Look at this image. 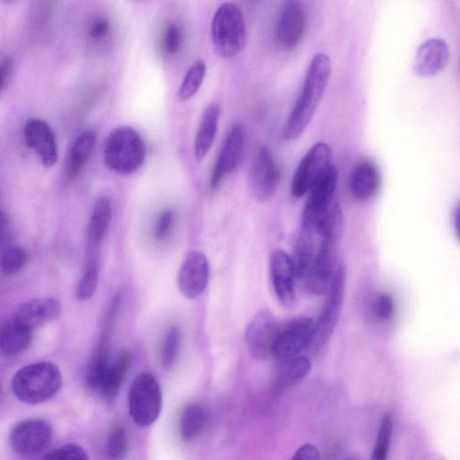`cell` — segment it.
I'll use <instances>...</instances> for the list:
<instances>
[{
  "instance_id": "obj_44",
  "label": "cell",
  "mask_w": 460,
  "mask_h": 460,
  "mask_svg": "<svg viewBox=\"0 0 460 460\" xmlns=\"http://www.w3.org/2000/svg\"><path fill=\"white\" fill-rule=\"evenodd\" d=\"M7 1H11V0H7Z\"/></svg>"
},
{
  "instance_id": "obj_1",
  "label": "cell",
  "mask_w": 460,
  "mask_h": 460,
  "mask_svg": "<svg viewBox=\"0 0 460 460\" xmlns=\"http://www.w3.org/2000/svg\"><path fill=\"white\" fill-rule=\"evenodd\" d=\"M332 72V61L324 53L314 56L304 81L302 92L282 129V138H298L312 120L326 90Z\"/></svg>"
},
{
  "instance_id": "obj_43",
  "label": "cell",
  "mask_w": 460,
  "mask_h": 460,
  "mask_svg": "<svg viewBox=\"0 0 460 460\" xmlns=\"http://www.w3.org/2000/svg\"><path fill=\"white\" fill-rule=\"evenodd\" d=\"M453 226L455 227V232L458 235L459 234V207L456 206L454 209L453 214Z\"/></svg>"
},
{
  "instance_id": "obj_33",
  "label": "cell",
  "mask_w": 460,
  "mask_h": 460,
  "mask_svg": "<svg viewBox=\"0 0 460 460\" xmlns=\"http://www.w3.org/2000/svg\"><path fill=\"white\" fill-rule=\"evenodd\" d=\"M180 341V330L175 326L171 327L165 335L161 353V364L163 367L170 368L173 366L178 355Z\"/></svg>"
},
{
  "instance_id": "obj_27",
  "label": "cell",
  "mask_w": 460,
  "mask_h": 460,
  "mask_svg": "<svg viewBox=\"0 0 460 460\" xmlns=\"http://www.w3.org/2000/svg\"><path fill=\"white\" fill-rule=\"evenodd\" d=\"M108 339L102 337L85 373V380L92 389H100L109 369Z\"/></svg>"
},
{
  "instance_id": "obj_40",
  "label": "cell",
  "mask_w": 460,
  "mask_h": 460,
  "mask_svg": "<svg viewBox=\"0 0 460 460\" xmlns=\"http://www.w3.org/2000/svg\"><path fill=\"white\" fill-rule=\"evenodd\" d=\"M110 29L109 22L104 18H97L91 25L89 34L93 39L100 40L104 38Z\"/></svg>"
},
{
  "instance_id": "obj_39",
  "label": "cell",
  "mask_w": 460,
  "mask_h": 460,
  "mask_svg": "<svg viewBox=\"0 0 460 460\" xmlns=\"http://www.w3.org/2000/svg\"><path fill=\"white\" fill-rule=\"evenodd\" d=\"M318 458H320L319 449L310 443L299 447L292 456V459L296 460H314Z\"/></svg>"
},
{
  "instance_id": "obj_23",
  "label": "cell",
  "mask_w": 460,
  "mask_h": 460,
  "mask_svg": "<svg viewBox=\"0 0 460 460\" xmlns=\"http://www.w3.org/2000/svg\"><path fill=\"white\" fill-rule=\"evenodd\" d=\"M33 330L13 317L0 325V351L5 355H15L30 345Z\"/></svg>"
},
{
  "instance_id": "obj_2",
  "label": "cell",
  "mask_w": 460,
  "mask_h": 460,
  "mask_svg": "<svg viewBox=\"0 0 460 460\" xmlns=\"http://www.w3.org/2000/svg\"><path fill=\"white\" fill-rule=\"evenodd\" d=\"M62 385V375L55 364L38 362L20 368L13 377L15 396L29 404L41 403L53 397Z\"/></svg>"
},
{
  "instance_id": "obj_37",
  "label": "cell",
  "mask_w": 460,
  "mask_h": 460,
  "mask_svg": "<svg viewBox=\"0 0 460 460\" xmlns=\"http://www.w3.org/2000/svg\"><path fill=\"white\" fill-rule=\"evenodd\" d=\"M376 311L381 320H389L394 313V301L390 294L382 293L376 300Z\"/></svg>"
},
{
  "instance_id": "obj_19",
  "label": "cell",
  "mask_w": 460,
  "mask_h": 460,
  "mask_svg": "<svg viewBox=\"0 0 460 460\" xmlns=\"http://www.w3.org/2000/svg\"><path fill=\"white\" fill-rule=\"evenodd\" d=\"M61 311L59 303L51 297L29 300L19 305L13 316L31 330L58 317Z\"/></svg>"
},
{
  "instance_id": "obj_25",
  "label": "cell",
  "mask_w": 460,
  "mask_h": 460,
  "mask_svg": "<svg viewBox=\"0 0 460 460\" xmlns=\"http://www.w3.org/2000/svg\"><path fill=\"white\" fill-rule=\"evenodd\" d=\"M131 362V354L128 351H125L111 367H109L103 383L100 388L107 400L112 401L117 396L125 376L130 367Z\"/></svg>"
},
{
  "instance_id": "obj_10",
  "label": "cell",
  "mask_w": 460,
  "mask_h": 460,
  "mask_svg": "<svg viewBox=\"0 0 460 460\" xmlns=\"http://www.w3.org/2000/svg\"><path fill=\"white\" fill-rule=\"evenodd\" d=\"M280 326L274 314L267 309L253 316L245 331L246 345L253 358L266 359L271 356Z\"/></svg>"
},
{
  "instance_id": "obj_41",
  "label": "cell",
  "mask_w": 460,
  "mask_h": 460,
  "mask_svg": "<svg viewBox=\"0 0 460 460\" xmlns=\"http://www.w3.org/2000/svg\"><path fill=\"white\" fill-rule=\"evenodd\" d=\"M13 62L10 58H5L0 62V93L6 87L13 71Z\"/></svg>"
},
{
  "instance_id": "obj_11",
  "label": "cell",
  "mask_w": 460,
  "mask_h": 460,
  "mask_svg": "<svg viewBox=\"0 0 460 460\" xmlns=\"http://www.w3.org/2000/svg\"><path fill=\"white\" fill-rule=\"evenodd\" d=\"M245 141V131L239 122L229 129L223 142L210 176V188L216 190L227 175L240 164Z\"/></svg>"
},
{
  "instance_id": "obj_21",
  "label": "cell",
  "mask_w": 460,
  "mask_h": 460,
  "mask_svg": "<svg viewBox=\"0 0 460 460\" xmlns=\"http://www.w3.org/2000/svg\"><path fill=\"white\" fill-rule=\"evenodd\" d=\"M111 218V199L107 196H101L95 200L87 226V252H98V250L108 231Z\"/></svg>"
},
{
  "instance_id": "obj_20",
  "label": "cell",
  "mask_w": 460,
  "mask_h": 460,
  "mask_svg": "<svg viewBox=\"0 0 460 460\" xmlns=\"http://www.w3.org/2000/svg\"><path fill=\"white\" fill-rule=\"evenodd\" d=\"M380 185L377 167L370 161H362L351 172L349 186L351 195L358 201L372 199Z\"/></svg>"
},
{
  "instance_id": "obj_7",
  "label": "cell",
  "mask_w": 460,
  "mask_h": 460,
  "mask_svg": "<svg viewBox=\"0 0 460 460\" xmlns=\"http://www.w3.org/2000/svg\"><path fill=\"white\" fill-rule=\"evenodd\" d=\"M346 284V268L341 262L336 270L328 291V298L316 323L311 345L320 349L332 336L341 314Z\"/></svg>"
},
{
  "instance_id": "obj_31",
  "label": "cell",
  "mask_w": 460,
  "mask_h": 460,
  "mask_svg": "<svg viewBox=\"0 0 460 460\" xmlns=\"http://www.w3.org/2000/svg\"><path fill=\"white\" fill-rule=\"evenodd\" d=\"M28 261V254L19 246H7L0 252V271L12 275L20 271Z\"/></svg>"
},
{
  "instance_id": "obj_30",
  "label": "cell",
  "mask_w": 460,
  "mask_h": 460,
  "mask_svg": "<svg viewBox=\"0 0 460 460\" xmlns=\"http://www.w3.org/2000/svg\"><path fill=\"white\" fill-rule=\"evenodd\" d=\"M206 75V64L203 60H196L188 69L178 91V99L186 102L199 90Z\"/></svg>"
},
{
  "instance_id": "obj_17",
  "label": "cell",
  "mask_w": 460,
  "mask_h": 460,
  "mask_svg": "<svg viewBox=\"0 0 460 460\" xmlns=\"http://www.w3.org/2000/svg\"><path fill=\"white\" fill-rule=\"evenodd\" d=\"M449 60V49L441 39H430L418 49L413 63L415 75L420 77H431L439 74Z\"/></svg>"
},
{
  "instance_id": "obj_34",
  "label": "cell",
  "mask_w": 460,
  "mask_h": 460,
  "mask_svg": "<svg viewBox=\"0 0 460 460\" xmlns=\"http://www.w3.org/2000/svg\"><path fill=\"white\" fill-rule=\"evenodd\" d=\"M128 448V437L125 429L119 427L112 430L107 443V454L110 458L120 459Z\"/></svg>"
},
{
  "instance_id": "obj_16",
  "label": "cell",
  "mask_w": 460,
  "mask_h": 460,
  "mask_svg": "<svg viewBox=\"0 0 460 460\" xmlns=\"http://www.w3.org/2000/svg\"><path fill=\"white\" fill-rule=\"evenodd\" d=\"M23 132L27 145L41 163L47 167L53 166L58 161V147L50 126L40 119L31 118L26 121Z\"/></svg>"
},
{
  "instance_id": "obj_36",
  "label": "cell",
  "mask_w": 460,
  "mask_h": 460,
  "mask_svg": "<svg viewBox=\"0 0 460 460\" xmlns=\"http://www.w3.org/2000/svg\"><path fill=\"white\" fill-rule=\"evenodd\" d=\"M173 219L174 214L170 208L160 213L154 229L155 239L164 241L169 236L173 226Z\"/></svg>"
},
{
  "instance_id": "obj_12",
  "label": "cell",
  "mask_w": 460,
  "mask_h": 460,
  "mask_svg": "<svg viewBox=\"0 0 460 460\" xmlns=\"http://www.w3.org/2000/svg\"><path fill=\"white\" fill-rule=\"evenodd\" d=\"M279 177L274 155L267 146H261L253 157L250 170L252 190L258 201L265 202L273 196Z\"/></svg>"
},
{
  "instance_id": "obj_9",
  "label": "cell",
  "mask_w": 460,
  "mask_h": 460,
  "mask_svg": "<svg viewBox=\"0 0 460 460\" xmlns=\"http://www.w3.org/2000/svg\"><path fill=\"white\" fill-rule=\"evenodd\" d=\"M52 428L40 419H30L17 423L9 436L13 450L22 456H33L41 453L49 444Z\"/></svg>"
},
{
  "instance_id": "obj_42",
  "label": "cell",
  "mask_w": 460,
  "mask_h": 460,
  "mask_svg": "<svg viewBox=\"0 0 460 460\" xmlns=\"http://www.w3.org/2000/svg\"><path fill=\"white\" fill-rule=\"evenodd\" d=\"M10 222L6 213L0 209V243H3L8 234Z\"/></svg>"
},
{
  "instance_id": "obj_22",
  "label": "cell",
  "mask_w": 460,
  "mask_h": 460,
  "mask_svg": "<svg viewBox=\"0 0 460 460\" xmlns=\"http://www.w3.org/2000/svg\"><path fill=\"white\" fill-rule=\"evenodd\" d=\"M220 114V107L217 102H210L204 109L197 129L194 152L198 161L203 160L208 155L215 139Z\"/></svg>"
},
{
  "instance_id": "obj_4",
  "label": "cell",
  "mask_w": 460,
  "mask_h": 460,
  "mask_svg": "<svg viewBox=\"0 0 460 460\" xmlns=\"http://www.w3.org/2000/svg\"><path fill=\"white\" fill-rule=\"evenodd\" d=\"M215 51L222 58L236 56L245 46L246 28L239 6L224 3L217 10L211 23Z\"/></svg>"
},
{
  "instance_id": "obj_18",
  "label": "cell",
  "mask_w": 460,
  "mask_h": 460,
  "mask_svg": "<svg viewBox=\"0 0 460 460\" xmlns=\"http://www.w3.org/2000/svg\"><path fill=\"white\" fill-rule=\"evenodd\" d=\"M305 27V14L303 6L296 0H288L280 13L276 35L286 48H293L300 41Z\"/></svg>"
},
{
  "instance_id": "obj_6",
  "label": "cell",
  "mask_w": 460,
  "mask_h": 460,
  "mask_svg": "<svg viewBox=\"0 0 460 460\" xmlns=\"http://www.w3.org/2000/svg\"><path fill=\"white\" fill-rule=\"evenodd\" d=\"M332 148L323 141L313 145L305 154L293 174L290 192L293 198L305 196L332 165Z\"/></svg>"
},
{
  "instance_id": "obj_38",
  "label": "cell",
  "mask_w": 460,
  "mask_h": 460,
  "mask_svg": "<svg viewBox=\"0 0 460 460\" xmlns=\"http://www.w3.org/2000/svg\"><path fill=\"white\" fill-rule=\"evenodd\" d=\"M181 31L176 24H171L164 35L165 49L170 54H174L178 51L181 45Z\"/></svg>"
},
{
  "instance_id": "obj_3",
  "label": "cell",
  "mask_w": 460,
  "mask_h": 460,
  "mask_svg": "<svg viewBox=\"0 0 460 460\" xmlns=\"http://www.w3.org/2000/svg\"><path fill=\"white\" fill-rule=\"evenodd\" d=\"M145 158V143L132 127H117L107 137L103 162L111 171L123 175L132 174L142 166Z\"/></svg>"
},
{
  "instance_id": "obj_13",
  "label": "cell",
  "mask_w": 460,
  "mask_h": 460,
  "mask_svg": "<svg viewBox=\"0 0 460 460\" xmlns=\"http://www.w3.org/2000/svg\"><path fill=\"white\" fill-rule=\"evenodd\" d=\"M209 279V264L200 251L190 252L178 272L177 284L182 296L189 299L199 297L206 289Z\"/></svg>"
},
{
  "instance_id": "obj_5",
  "label": "cell",
  "mask_w": 460,
  "mask_h": 460,
  "mask_svg": "<svg viewBox=\"0 0 460 460\" xmlns=\"http://www.w3.org/2000/svg\"><path fill=\"white\" fill-rule=\"evenodd\" d=\"M163 405L160 385L149 372L136 376L128 392V411L139 427L152 425L159 417Z\"/></svg>"
},
{
  "instance_id": "obj_15",
  "label": "cell",
  "mask_w": 460,
  "mask_h": 460,
  "mask_svg": "<svg viewBox=\"0 0 460 460\" xmlns=\"http://www.w3.org/2000/svg\"><path fill=\"white\" fill-rule=\"evenodd\" d=\"M339 172L336 166L331 165L317 181L310 191L302 211L301 219H313L323 214L337 199Z\"/></svg>"
},
{
  "instance_id": "obj_26",
  "label": "cell",
  "mask_w": 460,
  "mask_h": 460,
  "mask_svg": "<svg viewBox=\"0 0 460 460\" xmlns=\"http://www.w3.org/2000/svg\"><path fill=\"white\" fill-rule=\"evenodd\" d=\"M95 142L96 133L93 130H84L77 136L69 154L70 175H75L83 169L91 156Z\"/></svg>"
},
{
  "instance_id": "obj_14",
  "label": "cell",
  "mask_w": 460,
  "mask_h": 460,
  "mask_svg": "<svg viewBox=\"0 0 460 460\" xmlns=\"http://www.w3.org/2000/svg\"><path fill=\"white\" fill-rule=\"evenodd\" d=\"M270 277L275 295L279 303L289 307L294 304L296 272L292 258L283 250H276L270 257Z\"/></svg>"
},
{
  "instance_id": "obj_32",
  "label": "cell",
  "mask_w": 460,
  "mask_h": 460,
  "mask_svg": "<svg viewBox=\"0 0 460 460\" xmlns=\"http://www.w3.org/2000/svg\"><path fill=\"white\" fill-rule=\"evenodd\" d=\"M394 429V419L390 412H386L380 423L375 448L372 453L373 460H385L386 459Z\"/></svg>"
},
{
  "instance_id": "obj_24",
  "label": "cell",
  "mask_w": 460,
  "mask_h": 460,
  "mask_svg": "<svg viewBox=\"0 0 460 460\" xmlns=\"http://www.w3.org/2000/svg\"><path fill=\"white\" fill-rule=\"evenodd\" d=\"M312 369L311 360L301 355H296L279 361L277 371L278 383L282 386L292 385L303 380Z\"/></svg>"
},
{
  "instance_id": "obj_8",
  "label": "cell",
  "mask_w": 460,
  "mask_h": 460,
  "mask_svg": "<svg viewBox=\"0 0 460 460\" xmlns=\"http://www.w3.org/2000/svg\"><path fill=\"white\" fill-rule=\"evenodd\" d=\"M314 330L312 318L300 316L281 325L272 349L279 361L299 355L311 345Z\"/></svg>"
},
{
  "instance_id": "obj_29",
  "label": "cell",
  "mask_w": 460,
  "mask_h": 460,
  "mask_svg": "<svg viewBox=\"0 0 460 460\" xmlns=\"http://www.w3.org/2000/svg\"><path fill=\"white\" fill-rule=\"evenodd\" d=\"M205 422V412L198 403L188 405L181 415L180 432L184 441H191L200 433Z\"/></svg>"
},
{
  "instance_id": "obj_28",
  "label": "cell",
  "mask_w": 460,
  "mask_h": 460,
  "mask_svg": "<svg viewBox=\"0 0 460 460\" xmlns=\"http://www.w3.org/2000/svg\"><path fill=\"white\" fill-rule=\"evenodd\" d=\"M99 279L98 252H87L83 274L75 289V296L81 301L91 298L95 293Z\"/></svg>"
},
{
  "instance_id": "obj_35",
  "label": "cell",
  "mask_w": 460,
  "mask_h": 460,
  "mask_svg": "<svg viewBox=\"0 0 460 460\" xmlns=\"http://www.w3.org/2000/svg\"><path fill=\"white\" fill-rule=\"evenodd\" d=\"M44 458L53 460H87L86 451L78 444L70 443L52 449Z\"/></svg>"
}]
</instances>
